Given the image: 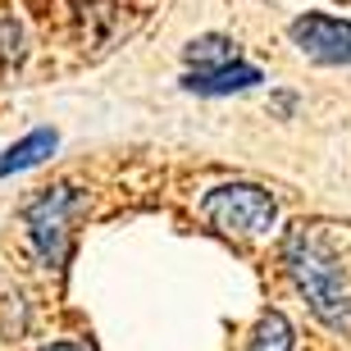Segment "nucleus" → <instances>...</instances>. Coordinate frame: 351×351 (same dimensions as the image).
<instances>
[{
    "label": "nucleus",
    "mask_w": 351,
    "mask_h": 351,
    "mask_svg": "<svg viewBox=\"0 0 351 351\" xmlns=\"http://www.w3.org/2000/svg\"><path fill=\"white\" fill-rule=\"evenodd\" d=\"M201 215L210 219V228L237 237H265L278 228V201L256 182H223V187L206 192Z\"/></svg>",
    "instance_id": "f257e3e1"
},
{
    "label": "nucleus",
    "mask_w": 351,
    "mask_h": 351,
    "mask_svg": "<svg viewBox=\"0 0 351 351\" xmlns=\"http://www.w3.org/2000/svg\"><path fill=\"white\" fill-rule=\"evenodd\" d=\"M87 215V196L78 187H51L27 206V237L37 247L41 265H60L69 261V242H73V223Z\"/></svg>",
    "instance_id": "f03ea898"
},
{
    "label": "nucleus",
    "mask_w": 351,
    "mask_h": 351,
    "mask_svg": "<svg viewBox=\"0 0 351 351\" xmlns=\"http://www.w3.org/2000/svg\"><path fill=\"white\" fill-rule=\"evenodd\" d=\"M292 37L306 55L324 60V64H347L351 60V23L328 19V14H306L292 23Z\"/></svg>",
    "instance_id": "7ed1b4c3"
},
{
    "label": "nucleus",
    "mask_w": 351,
    "mask_h": 351,
    "mask_svg": "<svg viewBox=\"0 0 351 351\" xmlns=\"http://www.w3.org/2000/svg\"><path fill=\"white\" fill-rule=\"evenodd\" d=\"M251 82H261V73L247 64H233V69H210V73H196L192 87L196 91H237V87H251Z\"/></svg>",
    "instance_id": "20e7f679"
},
{
    "label": "nucleus",
    "mask_w": 351,
    "mask_h": 351,
    "mask_svg": "<svg viewBox=\"0 0 351 351\" xmlns=\"http://www.w3.org/2000/svg\"><path fill=\"white\" fill-rule=\"evenodd\" d=\"M51 146H55L51 132H32L27 142H19V146L10 151V156L0 160V173H14V169H27V165H37L41 151H51Z\"/></svg>",
    "instance_id": "39448f33"
},
{
    "label": "nucleus",
    "mask_w": 351,
    "mask_h": 351,
    "mask_svg": "<svg viewBox=\"0 0 351 351\" xmlns=\"http://www.w3.org/2000/svg\"><path fill=\"white\" fill-rule=\"evenodd\" d=\"M187 60H201V64H223V60H233V46L223 37H206V41H196L192 51H187Z\"/></svg>",
    "instance_id": "423d86ee"
},
{
    "label": "nucleus",
    "mask_w": 351,
    "mask_h": 351,
    "mask_svg": "<svg viewBox=\"0 0 351 351\" xmlns=\"http://www.w3.org/2000/svg\"><path fill=\"white\" fill-rule=\"evenodd\" d=\"M41 351H78L73 342H51V347H41Z\"/></svg>",
    "instance_id": "0eeeda50"
}]
</instances>
